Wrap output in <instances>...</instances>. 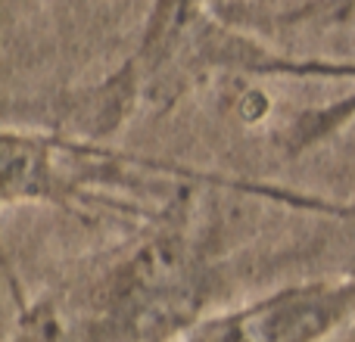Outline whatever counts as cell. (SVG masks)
Masks as SVG:
<instances>
[{"label": "cell", "instance_id": "cell-1", "mask_svg": "<svg viewBox=\"0 0 355 342\" xmlns=\"http://www.w3.org/2000/svg\"><path fill=\"white\" fill-rule=\"evenodd\" d=\"M355 318L352 280H315L256 299L252 305L212 318L196 333L237 339H312Z\"/></svg>", "mask_w": 355, "mask_h": 342}]
</instances>
